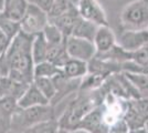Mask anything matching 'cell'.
Returning a JSON list of instances; mask_svg holds the SVG:
<instances>
[{
	"label": "cell",
	"mask_w": 148,
	"mask_h": 133,
	"mask_svg": "<svg viewBox=\"0 0 148 133\" xmlns=\"http://www.w3.org/2000/svg\"><path fill=\"white\" fill-rule=\"evenodd\" d=\"M34 36L20 30L0 57V74L14 81L31 84L34 81L32 44Z\"/></svg>",
	"instance_id": "obj_1"
},
{
	"label": "cell",
	"mask_w": 148,
	"mask_h": 133,
	"mask_svg": "<svg viewBox=\"0 0 148 133\" xmlns=\"http://www.w3.org/2000/svg\"><path fill=\"white\" fill-rule=\"evenodd\" d=\"M105 93L102 88L91 91L79 90L73 100L66 104L63 114L58 120L60 127L68 131L76 130L81 121L103 103Z\"/></svg>",
	"instance_id": "obj_2"
},
{
	"label": "cell",
	"mask_w": 148,
	"mask_h": 133,
	"mask_svg": "<svg viewBox=\"0 0 148 133\" xmlns=\"http://www.w3.org/2000/svg\"><path fill=\"white\" fill-rule=\"evenodd\" d=\"M56 110L54 107L48 105H36L31 108H20L17 107L12 116L11 130L17 132H23L27 129L39 124L41 122L54 120Z\"/></svg>",
	"instance_id": "obj_3"
},
{
	"label": "cell",
	"mask_w": 148,
	"mask_h": 133,
	"mask_svg": "<svg viewBox=\"0 0 148 133\" xmlns=\"http://www.w3.org/2000/svg\"><path fill=\"white\" fill-rule=\"evenodd\" d=\"M119 25L123 30L148 29V0H133L122 9Z\"/></svg>",
	"instance_id": "obj_4"
},
{
	"label": "cell",
	"mask_w": 148,
	"mask_h": 133,
	"mask_svg": "<svg viewBox=\"0 0 148 133\" xmlns=\"http://www.w3.org/2000/svg\"><path fill=\"white\" fill-rule=\"evenodd\" d=\"M48 25H49L48 12L33 3H29L25 17L20 22L21 30L31 36H37L43 32Z\"/></svg>",
	"instance_id": "obj_5"
},
{
	"label": "cell",
	"mask_w": 148,
	"mask_h": 133,
	"mask_svg": "<svg viewBox=\"0 0 148 133\" xmlns=\"http://www.w3.org/2000/svg\"><path fill=\"white\" fill-rule=\"evenodd\" d=\"M130 130L145 127L148 121V99L138 98L128 100V107L124 116Z\"/></svg>",
	"instance_id": "obj_6"
},
{
	"label": "cell",
	"mask_w": 148,
	"mask_h": 133,
	"mask_svg": "<svg viewBox=\"0 0 148 133\" xmlns=\"http://www.w3.org/2000/svg\"><path fill=\"white\" fill-rule=\"evenodd\" d=\"M66 51L71 59H77L85 62L91 61L97 52L94 42L73 36L66 38Z\"/></svg>",
	"instance_id": "obj_7"
},
{
	"label": "cell",
	"mask_w": 148,
	"mask_h": 133,
	"mask_svg": "<svg viewBox=\"0 0 148 133\" xmlns=\"http://www.w3.org/2000/svg\"><path fill=\"white\" fill-rule=\"evenodd\" d=\"M76 7L83 19L93 22L99 27L110 25L106 12L97 0H79Z\"/></svg>",
	"instance_id": "obj_8"
},
{
	"label": "cell",
	"mask_w": 148,
	"mask_h": 133,
	"mask_svg": "<svg viewBox=\"0 0 148 133\" xmlns=\"http://www.w3.org/2000/svg\"><path fill=\"white\" fill-rule=\"evenodd\" d=\"M117 44L128 52L142 49L148 44V29L146 30H123L117 38Z\"/></svg>",
	"instance_id": "obj_9"
},
{
	"label": "cell",
	"mask_w": 148,
	"mask_h": 133,
	"mask_svg": "<svg viewBox=\"0 0 148 133\" xmlns=\"http://www.w3.org/2000/svg\"><path fill=\"white\" fill-rule=\"evenodd\" d=\"M80 19L81 16L79 13V10H77V7L73 3V6L71 7L66 12H64L63 14L56 17V18L49 19V23L56 25L65 38H69L72 36L74 27Z\"/></svg>",
	"instance_id": "obj_10"
},
{
	"label": "cell",
	"mask_w": 148,
	"mask_h": 133,
	"mask_svg": "<svg viewBox=\"0 0 148 133\" xmlns=\"http://www.w3.org/2000/svg\"><path fill=\"white\" fill-rule=\"evenodd\" d=\"M77 129L85 130L88 133H110V129L103 119V112L101 105L92 110L81 121Z\"/></svg>",
	"instance_id": "obj_11"
},
{
	"label": "cell",
	"mask_w": 148,
	"mask_h": 133,
	"mask_svg": "<svg viewBox=\"0 0 148 133\" xmlns=\"http://www.w3.org/2000/svg\"><path fill=\"white\" fill-rule=\"evenodd\" d=\"M93 42L97 51L96 53H105L117 44V38L110 25H101L96 31Z\"/></svg>",
	"instance_id": "obj_12"
},
{
	"label": "cell",
	"mask_w": 148,
	"mask_h": 133,
	"mask_svg": "<svg viewBox=\"0 0 148 133\" xmlns=\"http://www.w3.org/2000/svg\"><path fill=\"white\" fill-rule=\"evenodd\" d=\"M18 101L12 98L0 99V133H8L12 127V116Z\"/></svg>",
	"instance_id": "obj_13"
},
{
	"label": "cell",
	"mask_w": 148,
	"mask_h": 133,
	"mask_svg": "<svg viewBox=\"0 0 148 133\" xmlns=\"http://www.w3.org/2000/svg\"><path fill=\"white\" fill-rule=\"evenodd\" d=\"M50 101L42 94L34 83H31L27 89L25 94L18 100V107L20 108H31L36 105H48Z\"/></svg>",
	"instance_id": "obj_14"
},
{
	"label": "cell",
	"mask_w": 148,
	"mask_h": 133,
	"mask_svg": "<svg viewBox=\"0 0 148 133\" xmlns=\"http://www.w3.org/2000/svg\"><path fill=\"white\" fill-rule=\"evenodd\" d=\"M28 6V0H5V8L2 13L12 21L21 22Z\"/></svg>",
	"instance_id": "obj_15"
},
{
	"label": "cell",
	"mask_w": 148,
	"mask_h": 133,
	"mask_svg": "<svg viewBox=\"0 0 148 133\" xmlns=\"http://www.w3.org/2000/svg\"><path fill=\"white\" fill-rule=\"evenodd\" d=\"M62 70L63 74L69 79H83L88 73V65L85 61L70 59Z\"/></svg>",
	"instance_id": "obj_16"
},
{
	"label": "cell",
	"mask_w": 148,
	"mask_h": 133,
	"mask_svg": "<svg viewBox=\"0 0 148 133\" xmlns=\"http://www.w3.org/2000/svg\"><path fill=\"white\" fill-rule=\"evenodd\" d=\"M97 29H99V25H94L93 22H90V21L83 19V18L81 17V19L77 21V23L74 27L72 36H73V37H79V38L86 39V40H90V41L93 42Z\"/></svg>",
	"instance_id": "obj_17"
},
{
	"label": "cell",
	"mask_w": 148,
	"mask_h": 133,
	"mask_svg": "<svg viewBox=\"0 0 148 133\" xmlns=\"http://www.w3.org/2000/svg\"><path fill=\"white\" fill-rule=\"evenodd\" d=\"M47 54H48V41L44 37V33L41 32L34 36L32 44V56L34 64L47 61Z\"/></svg>",
	"instance_id": "obj_18"
},
{
	"label": "cell",
	"mask_w": 148,
	"mask_h": 133,
	"mask_svg": "<svg viewBox=\"0 0 148 133\" xmlns=\"http://www.w3.org/2000/svg\"><path fill=\"white\" fill-rule=\"evenodd\" d=\"M125 76L128 78L133 85L138 91L140 98L148 99V74L145 73H130V72H124Z\"/></svg>",
	"instance_id": "obj_19"
},
{
	"label": "cell",
	"mask_w": 148,
	"mask_h": 133,
	"mask_svg": "<svg viewBox=\"0 0 148 133\" xmlns=\"http://www.w3.org/2000/svg\"><path fill=\"white\" fill-rule=\"evenodd\" d=\"M63 72V70L49 61H44L34 65V79L36 78H53Z\"/></svg>",
	"instance_id": "obj_20"
},
{
	"label": "cell",
	"mask_w": 148,
	"mask_h": 133,
	"mask_svg": "<svg viewBox=\"0 0 148 133\" xmlns=\"http://www.w3.org/2000/svg\"><path fill=\"white\" fill-rule=\"evenodd\" d=\"M0 29L7 36L9 42H11L12 39L21 30V25H20V22L12 21L9 18H7L2 12H0Z\"/></svg>",
	"instance_id": "obj_21"
},
{
	"label": "cell",
	"mask_w": 148,
	"mask_h": 133,
	"mask_svg": "<svg viewBox=\"0 0 148 133\" xmlns=\"http://www.w3.org/2000/svg\"><path fill=\"white\" fill-rule=\"evenodd\" d=\"M33 83L50 102L54 99L56 95V88L52 78H36Z\"/></svg>",
	"instance_id": "obj_22"
},
{
	"label": "cell",
	"mask_w": 148,
	"mask_h": 133,
	"mask_svg": "<svg viewBox=\"0 0 148 133\" xmlns=\"http://www.w3.org/2000/svg\"><path fill=\"white\" fill-rule=\"evenodd\" d=\"M60 130V125L56 119L54 120L41 122L39 124H36L33 127L27 129L22 133H58Z\"/></svg>",
	"instance_id": "obj_23"
},
{
	"label": "cell",
	"mask_w": 148,
	"mask_h": 133,
	"mask_svg": "<svg viewBox=\"0 0 148 133\" xmlns=\"http://www.w3.org/2000/svg\"><path fill=\"white\" fill-rule=\"evenodd\" d=\"M72 6H73V2L70 0H53V3L50 8V10L48 11L49 19L56 18V17L63 14Z\"/></svg>",
	"instance_id": "obj_24"
},
{
	"label": "cell",
	"mask_w": 148,
	"mask_h": 133,
	"mask_svg": "<svg viewBox=\"0 0 148 133\" xmlns=\"http://www.w3.org/2000/svg\"><path fill=\"white\" fill-rule=\"evenodd\" d=\"M43 33L49 44H60L62 42H64L65 39H66L56 25H51V23H49L45 27Z\"/></svg>",
	"instance_id": "obj_25"
},
{
	"label": "cell",
	"mask_w": 148,
	"mask_h": 133,
	"mask_svg": "<svg viewBox=\"0 0 148 133\" xmlns=\"http://www.w3.org/2000/svg\"><path fill=\"white\" fill-rule=\"evenodd\" d=\"M132 61L138 65H140V67L148 68V44L143 47L142 49L133 52Z\"/></svg>",
	"instance_id": "obj_26"
},
{
	"label": "cell",
	"mask_w": 148,
	"mask_h": 133,
	"mask_svg": "<svg viewBox=\"0 0 148 133\" xmlns=\"http://www.w3.org/2000/svg\"><path fill=\"white\" fill-rule=\"evenodd\" d=\"M30 3H33L36 6L40 7L41 9H43L44 11H49L52 3H53V0H28Z\"/></svg>",
	"instance_id": "obj_27"
},
{
	"label": "cell",
	"mask_w": 148,
	"mask_h": 133,
	"mask_svg": "<svg viewBox=\"0 0 148 133\" xmlns=\"http://www.w3.org/2000/svg\"><path fill=\"white\" fill-rule=\"evenodd\" d=\"M9 40L7 38V36L2 32V30L0 29V57L2 56V53L6 51V49L9 45Z\"/></svg>",
	"instance_id": "obj_28"
},
{
	"label": "cell",
	"mask_w": 148,
	"mask_h": 133,
	"mask_svg": "<svg viewBox=\"0 0 148 133\" xmlns=\"http://www.w3.org/2000/svg\"><path fill=\"white\" fill-rule=\"evenodd\" d=\"M127 133H148L146 127H140V129H135V130H130Z\"/></svg>",
	"instance_id": "obj_29"
},
{
	"label": "cell",
	"mask_w": 148,
	"mask_h": 133,
	"mask_svg": "<svg viewBox=\"0 0 148 133\" xmlns=\"http://www.w3.org/2000/svg\"><path fill=\"white\" fill-rule=\"evenodd\" d=\"M70 133H88L85 130H82V129H76V130H73V131H70Z\"/></svg>",
	"instance_id": "obj_30"
},
{
	"label": "cell",
	"mask_w": 148,
	"mask_h": 133,
	"mask_svg": "<svg viewBox=\"0 0 148 133\" xmlns=\"http://www.w3.org/2000/svg\"><path fill=\"white\" fill-rule=\"evenodd\" d=\"M3 8H5V0H0V12L3 11Z\"/></svg>",
	"instance_id": "obj_31"
},
{
	"label": "cell",
	"mask_w": 148,
	"mask_h": 133,
	"mask_svg": "<svg viewBox=\"0 0 148 133\" xmlns=\"http://www.w3.org/2000/svg\"><path fill=\"white\" fill-rule=\"evenodd\" d=\"M58 133H70V131H68V130H64V129H61V127H60V130L58 131Z\"/></svg>",
	"instance_id": "obj_32"
},
{
	"label": "cell",
	"mask_w": 148,
	"mask_h": 133,
	"mask_svg": "<svg viewBox=\"0 0 148 133\" xmlns=\"http://www.w3.org/2000/svg\"><path fill=\"white\" fill-rule=\"evenodd\" d=\"M145 127H146V130L148 131V121H147V123H146V125H145Z\"/></svg>",
	"instance_id": "obj_33"
},
{
	"label": "cell",
	"mask_w": 148,
	"mask_h": 133,
	"mask_svg": "<svg viewBox=\"0 0 148 133\" xmlns=\"http://www.w3.org/2000/svg\"><path fill=\"white\" fill-rule=\"evenodd\" d=\"M1 76H1V74H0V80H1Z\"/></svg>",
	"instance_id": "obj_34"
}]
</instances>
